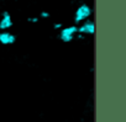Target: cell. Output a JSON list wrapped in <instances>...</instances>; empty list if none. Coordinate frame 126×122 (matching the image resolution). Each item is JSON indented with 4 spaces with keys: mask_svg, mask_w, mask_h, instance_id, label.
Masks as SVG:
<instances>
[{
    "mask_svg": "<svg viewBox=\"0 0 126 122\" xmlns=\"http://www.w3.org/2000/svg\"><path fill=\"white\" fill-rule=\"evenodd\" d=\"M92 15V9L89 5L87 4H82L80 6H78L76 15H74V21L76 24H79L82 21H87L89 19V16Z\"/></svg>",
    "mask_w": 126,
    "mask_h": 122,
    "instance_id": "obj_1",
    "label": "cell"
},
{
    "mask_svg": "<svg viewBox=\"0 0 126 122\" xmlns=\"http://www.w3.org/2000/svg\"><path fill=\"white\" fill-rule=\"evenodd\" d=\"M77 33H78V26H76V25H72V26H68V27H63L61 30L59 38L63 42H71V41H73V38L76 37Z\"/></svg>",
    "mask_w": 126,
    "mask_h": 122,
    "instance_id": "obj_2",
    "label": "cell"
},
{
    "mask_svg": "<svg viewBox=\"0 0 126 122\" xmlns=\"http://www.w3.org/2000/svg\"><path fill=\"white\" fill-rule=\"evenodd\" d=\"M94 31H95V26L92 20H87L80 27H78L79 35H93Z\"/></svg>",
    "mask_w": 126,
    "mask_h": 122,
    "instance_id": "obj_3",
    "label": "cell"
},
{
    "mask_svg": "<svg viewBox=\"0 0 126 122\" xmlns=\"http://www.w3.org/2000/svg\"><path fill=\"white\" fill-rule=\"evenodd\" d=\"M13 26V19L11 15L8 11H3L1 14V20H0V30L1 31H6L8 28H10Z\"/></svg>",
    "mask_w": 126,
    "mask_h": 122,
    "instance_id": "obj_4",
    "label": "cell"
},
{
    "mask_svg": "<svg viewBox=\"0 0 126 122\" xmlns=\"http://www.w3.org/2000/svg\"><path fill=\"white\" fill-rule=\"evenodd\" d=\"M16 41V36L8 32V31H3L0 32V43L3 44H13Z\"/></svg>",
    "mask_w": 126,
    "mask_h": 122,
    "instance_id": "obj_5",
    "label": "cell"
},
{
    "mask_svg": "<svg viewBox=\"0 0 126 122\" xmlns=\"http://www.w3.org/2000/svg\"><path fill=\"white\" fill-rule=\"evenodd\" d=\"M41 16L42 17H49V13L48 11H42L41 13Z\"/></svg>",
    "mask_w": 126,
    "mask_h": 122,
    "instance_id": "obj_6",
    "label": "cell"
},
{
    "mask_svg": "<svg viewBox=\"0 0 126 122\" xmlns=\"http://www.w3.org/2000/svg\"><path fill=\"white\" fill-rule=\"evenodd\" d=\"M27 21L29 22H37L38 21V17H30V19H27Z\"/></svg>",
    "mask_w": 126,
    "mask_h": 122,
    "instance_id": "obj_7",
    "label": "cell"
},
{
    "mask_svg": "<svg viewBox=\"0 0 126 122\" xmlns=\"http://www.w3.org/2000/svg\"><path fill=\"white\" fill-rule=\"evenodd\" d=\"M62 27V24H54V28H61Z\"/></svg>",
    "mask_w": 126,
    "mask_h": 122,
    "instance_id": "obj_8",
    "label": "cell"
}]
</instances>
